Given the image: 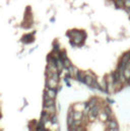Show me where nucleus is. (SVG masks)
Instances as JSON below:
<instances>
[{
  "instance_id": "nucleus-1",
  "label": "nucleus",
  "mask_w": 130,
  "mask_h": 131,
  "mask_svg": "<svg viewBox=\"0 0 130 131\" xmlns=\"http://www.w3.org/2000/svg\"><path fill=\"white\" fill-rule=\"evenodd\" d=\"M99 113H100V107L98 105H95L94 107H92L90 109V112H89V115L91 117V120H95L96 117L99 115Z\"/></svg>"
},
{
  "instance_id": "nucleus-2",
  "label": "nucleus",
  "mask_w": 130,
  "mask_h": 131,
  "mask_svg": "<svg viewBox=\"0 0 130 131\" xmlns=\"http://www.w3.org/2000/svg\"><path fill=\"white\" fill-rule=\"evenodd\" d=\"M129 60H130V52H127V53H125V54L122 56V58H121V60H120V62H119L118 67L125 69V65H126V63H127Z\"/></svg>"
},
{
  "instance_id": "nucleus-3",
  "label": "nucleus",
  "mask_w": 130,
  "mask_h": 131,
  "mask_svg": "<svg viewBox=\"0 0 130 131\" xmlns=\"http://www.w3.org/2000/svg\"><path fill=\"white\" fill-rule=\"evenodd\" d=\"M108 129L109 130H118L119 129V125H118V122L114 119V118H112V119H108Z\"/></svg>"
},
{
  "instance_id": "nucleus-4",
  "label": "nucleus",
  "mask_w": 130,
  "mask_h": 131,
  "mask_svg": "<svg viewBox=\"0 0 130 131\" xmlns=\"http://www.w3.org/2000/svg\"><path fill=\"white\" fill-rule=\"evenodd\" d=\"M47 88H50V89H56L57 88V85H58V81L52 79V78H49L47 80Z\"/></svg>"
},
{
  "instance_id": "nucleus-5",
  "label": "nucleus",
  "mask_w": 130,
  "mask_h": 131,
  "mask_svg": "<svg viewBox=\"0 0 130 131\" xmlns=\"http://www.w3.org/2000/svg\"><path fill=\"white\" fill-rule=\"evenodd\" d=\"M46 94H47V96L50 98V99H55L56 98V89H50V88H47L46 89V92H45Z\"/></svg>"
},
{
  "instance_id": "nucleus-6",
  "label": "nucleus",
  "mask_w": 130,
  "mask_h": 131,
  "mask_svg": "<svg viewBox=\"0 0 130 131\" xmlns=\"http://www.w3.org/2000/svg\"><path fill=\"white\" fill-rule=\"evenodd\" d=\"M94 80H96V77L95 75H85V78H84V83L88 85V86H92Z\"/></svg>"
},
{
  "instance_id": "nucleus-7",
  "label": "nucleus",
  "mask_w": 130,
  "mask_h": 131,
  "mask_svg": "<svg viewBox=\"0 0 130 131\" xmlns=\"http://www.w3.org/2000/svg\"><path fill=\"white\" fill-rule=\"evenodd\" d=\"M44 111L47 112L49 115H54L55 112H56L55 105H52V106H44Z\"/></svg>"
},
{
  "instance_id": "nucleus-8",
  "label": "nucleus",
  "mask_w": 130,
  "mask_h": 131,
  "mask_svg": "<svg viewBox=\"0 0 130 131\" xmlns=\"http://www.w3.org/2000/svg\"><path fill=\"white\" fill-rule=\"evenodd\" d=\"M82 117H83V114H82L81 111H75L73 113V119L74 120H81Z\"/></svg>"
},
{
  "instance_id": "nucleus-9",
  "label": "nucleus",
  "mask_w": 130,
  "mask_h": 131,
  "mask_svg": "<svg viewBox=\"0 0 130 131\" xmlns=\"http://www.w3.org/2000/svg\"><path fill=\"white\" fill-rule=\"evenodd\" d=\"M85 73L84 72H81V71H78V74H77V79H78V81H80V82H83L84 83V78H85Z\"/></svg>"
},
{
  "instance_id": "nucleus-10",
  "label": "nucleus",
  "mask_w": 130,
  "mask_h": 131,
  "mask_svg": "<svg viewBox=\"0 0 130 131\" xmlns=\"http://www.w3.org/2000/svg\"><path fill=\"white\" fill-rule=\"evenodd\" d=\"M33 40H34L33 34H27V35L23 36V38H22V41H23V42H25V43H27V42H31V41H33Z\"/></svg>"
},
{
  "instance_id": "nucleus-11",
  "label": "nucleus",
  "mask_w": 130,
  "mask_h": 131,
  "mask_svg": "<svg viewBox=\"0 0 130 131\" xmlns=\"http://www.w3.org/2000/svg\"><path fill=\"white\" fill-rule=\"evenodd\" d=\"M100 114V119H101V121H103V122H106V121H108V119H109V116L103 111L102 113H99Z\"/></svg>"
},
{
  "instance_id": "nucleus-12",
  "label": "nucleus",
  "mask_w": 130,
  "mask_h": 131,
  "mask_svg": "<svg viewBox=\"0 0 130 131\" xmlns=\"http://www.w3.org/2000/svg\"><path fill=\"white\" fill-rule=\"evenodd\" d=\"M114 2L117 8H124V0H115Z\"/></svg>"
},
{
  "instance_id": "nucleus-13",
  "label": "nucleus",
  "mask_w": 130,
  "mask_h": 131,
  "mask_svg": "<svg viewBox=\"0 0 130 131\" xmlns=\"http://www.w3.org/2000/svg\"><path fill=\"white\" fill-rule=\"evenodd\" d=\"M97 98H93V99H91L90 100V102L86 104V106H89L90 108H92V107H94L95 105H97Z\"/></svg>"
},
{
  "instance_id": "nucleus-14",
  "label": "nucleus",
  "mask_w": 130,
  "mask_h": 131,
  "mask_svg": "<svg viewBox=\"0 0 130 131\" xmlns=\"http://www.w3.org/2000/svg\"><path fill=\"white\" fill-rule=\"evenodd\" d=\"M52 105H55V102H54V99H47L45 100L44 102V106H52Z\"/></svg>"
},
{
  "instance_id": "nucleus-15",
  "label": "nucleus",
  "mask_w": 130,
  "mask_h": 131,
  "mask_svg": "<svg viewBox=\"0 0 130 131\" xmlns=\"http://www.w3.org/2000/svg\"><path fill=\"white\" fill-rule=\"evenodd\" d=\"M70 66H72V65H71V62H70L68 59H64V60H63V67H64L65 69H68Z\"/></svg>"
},
{
  "instance_id": "nucleus-16",
  "label": "nucleus",
  "mask_w": 130,
  "mask_h": 131,
  "mask_svg": "<svg viewBox=\"0 0 130 131\" xmlns=\"http://www.w3.org/2000/svg\"><path fill=\"white\" fill-rule=\"evenodd\" d=\"M104 112H105L109 117L112 115V109H111L109 106H107V107H105V108H104Z\"/></svg>"
},
{
  "instance_id": "nucleus-17",
  "label": "nucleus",
  "mask_w": 130,
  "mask_h": 131,
  "mask_svg": "<svg viewBox=\"0 0 130 131\" xmlns=\"http://www.w3.org/2000/svg\"><path fill=\"white\" fill-rule=\"evenodd\" d=\"M123 74H124V76H125V78H126V80H128L130 77V70L129 69H124V71H123Z\"/></svg>"
},
{
  "instance_id": "nucleus-18",
  "label": "nucleus",
  "mask_w": 130,
  "mask_h": 131,
  "mask_svg": "<svg viewBox=\"0 0 130 131\" xmlns=\"http://www.w3.org/2000/svg\"><path fill=\"white\" fill-rule=\"evenodd\" d=\"M130 8V0H124V9H128Z\"/></svg>"
},
{
  "instance_id": "nucleus-19",
  "label": "nucleus",
  "mask_w": 130,
  "mask_h": 131,
  "mask_svg": "<svg viewBox=\"0 0 130 131\" xmlns=\"http://www.w3.org/2000/svg\"><path fill=\"white\" fill-rule=\"evenodd\" d=\"M125 68H126V69H129V70H130V60L128 61V62H127V63H126V65H125Z\"/></svg>"
},
{
  "instance_id": "nucleus-20",
  "label": "nucleus",
  "mask_w": 130,
  "mask_h": 131,
  "mask_svg": "<svg viewBox=\"0 0 130 131\" xmlns=\"http://www.w3.org/2000/svg\"><path fill=\"white\" fill-rule=\"evenodd\" d=\"M127 83H128V84H129V85H130V77H129V79L127 80Z\"/></svg>"
},
{
  "instance_id": "nucleus-21",
  "label": "nucleus",
  "mask_w": 130,
  "mask_h": 131,
  "mask_svg": "<svg viewBox=\"0 0 130 131\" xmlns=\"http://www.w3.org/2000/svg\"><path fill=\"white\" fill-rule=\"evenodd\" d=\"M129 17H130V15H129Z\"/></svg>"
}]
</instances>
